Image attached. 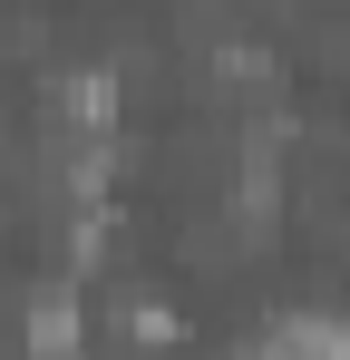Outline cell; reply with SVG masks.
Listing matches in <instances>:
<instances>
[{"mask_svg": "<svg viewBox=\"0 0 350 360\" xmlns=\"http://www.w3.org/2000/svg\"><path fill=\"white\" fill-rule=\"evenodd\" d=\"M20 351L30 360H88V292L68 273H49V283L20 292Z\"/></svg>", "mask_w": 350, "mask_h": 360, "instance_id": "6da1fadb", "label": "cell"}, {"mask_svg": "<svg viewBox=\"0 0 350 360\" xmlns=\"http://www.w3.org/2000/svg\"><path fill=\"white\" fill-rule=\"evenodd\" d=\"M233 360H350V321L321 302H292V311H263V331Z\"/></svg>", "mask_w": 350, "mask_h": 360, "instance_id": "7a4b0ae2", "label": "cell"}, {"mask_svg": "<svg viewBox=\"0 0 350 360\" xmlns=\"http://www.w3.org/2000/svg\"><path fill=\"white\" fill-rule=\"evenodd\" d=\"M108 321H117V341H136V351H156V341H185V311H175V292H156V283H127Z\"/></svg>", "mask_w": 350, "mask_h": 360, "instance_id": "3957f363", "label": "cell"}]
</instances>
